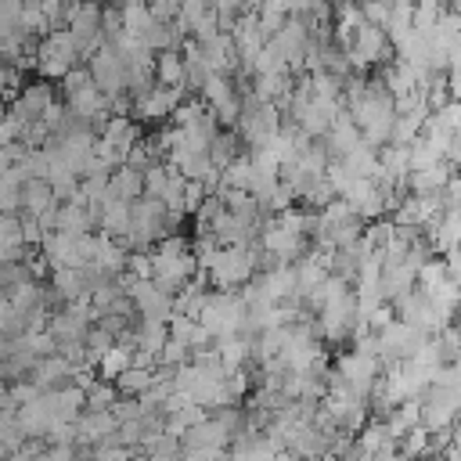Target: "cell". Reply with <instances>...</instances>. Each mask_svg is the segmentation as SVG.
Listing matches in <instances>:
<instances>
[{
    "mask_svg": "<svg viewBox=\"0 0 461 461\" xmlns=\"http://www.w3.org/2000/svg\"><path fill=\"white\" fill-rule=\"evenodd\" d=\"M191 346L184 342V339H176V335H169L166 342H162V349H158V364H169V367H180V364H187L191 360Z\"/></svg>",
    "mask_w": 461,
    "mask_h": 461,
    "instance_id": "4316f807",
    "label": "cell"
},
{
    "mask_svg": "<svg viewBox=\"0 0 461 461\" xmlns=\"http://www.w3.org/2000/svg\"><path fill=\"white\" fill-rule=\"evenodd\" d=\"M101 18H104V7L97 0H79L76 14L68 18V29L76 36V47H79V58H90L101 43H104V32H101Z\"/></svg>",
    "mask_w": 461,
    "mask_h": 461,
    "instance_id": "9c48e42d",
    "label": "cell"
},
{
    "mask_svg": "<svg viewBox=\"0 0 461 461\" xmlns=\"http://www.w3.org/2000/svg\"><path fill=\"white\" fill-rule=\"evenodd\" d=\"M245 313H249L245 295H241L238 288H234V292L220 288V292H209V295H205V303H202V310H198V321L220 339V335H238V331L245 328Z\"/></svg>",
    "mask_w": 461,
    "mask_h": 461,
    "instance_id": "7a4b0ae2",
    "label": "cell"
},
{
    "mask_svg": "<svg viewBox=\"0 0 461 461\" xmlns=\"http://www.w3.org/2000/svg\"><path fill=\"white\" fill-rule=\"evenodd\" d=\"M249 180H252V155H238L234 162L223 166V184L227 187H249Z\"/></svg>",
    "mask_w": 461,
    "mask_h": 461,
    "instance_id": "484cf974",
    "label": "cell"
},
{
    "mask_svg": "<svg viewBox=\"0 0 461 461\" xmlns=\"http://www.w3.org/2000/svg\"><path fill=\"white\" fill-rule=\"evenodd\" d=\"M259 259H263V245H259V238L249 241V245H220L216 263L209 267V285L234 292V288H241V285H249V281L256 277Z\"/></svg>",
    "mask_w": 461,
    "mask_h": 461,
    "instance_id": "6da1fadb",
    "label": "cell"
},
{
    "mask_svg": "<svg viewBox=\"0 0 461 461\" xmlns=\"http://www.w3.org/2000/svg\"><path fill=\"white\" fill-rule=\"evenodd\" d=\"M205 194H209V187L202 180H187V187H184V209L194 216V209L205 202Z\"/></svg>",
    "mask_w": 461,
    "mask_h": 461,
    "instance_id": "f1b7e54d",
    "label": "cell"
},
{
    "mask_svg": "<svg viewBox=\"0 0 461 461\" xmlns=\"http://www.w3.org/2000/svg\"><path fill=\"white\" fill-rule=\"evenodd\" d=\"M198 47H202V54H205V61H209L212 72H227V76H230V72L238 68V61H241L238 43H234V36H230L227 29H220V32L209 36V40H202Z\"/></svg>",
    "mask_w": 461,
    "mask_h": 461,
    "instance_id": "4fadbf2b",
    "label": "cell"
},
{
    "mask_svg": "<svg viewBox=\"0 0 461 461\" xmlns=\"http://www.w3.org/2000/svg\"><path fill=\"white\" fill-rule=\"evenodd\" d=\"M72 371H76V364L58 349V353L40 357V360L32 364L29 378H32L40 389H58V385H68V382H72Z\"/></svg>",
    "mask_w": 461,
    "mask_h": 461,
    "instance_id": "7c38bea8",
    "label": "cell"
},
{
    "mask_svg": "<svg viewBox=\"0 0 461 461\" xmlns=\"http://www.w3.org/2000/svg\"><path fill=\"white\" fill-rule=\"evenodd\" d=\"M108 191H112L115 198L133 202V198H140V194H144V173H140V169H133L130 162H119V166L112 169V176H108Z\"/></svg>",
    "mask_w": 461,
    "mask_h": 461,
    "instance_id": "2e32d148",
    "label": "cell"
},
{
    "mask_svg": "<svg viewBox=\"0 0 461 461\" xmlns=\"http://www.w3.org/2000/svg\"><path fill=\"white\" fill-rule=\"evenodd\" d=\"M126 256H130V249L119 241V238H112V234H94V256H90V267H97L101 274H122L126 270Z\"/></svg>",
    "mask_w": 461,
    "mask_h": 461,
    "instance_id": "9a60e30c",
    "label": "cell"
},
{
    "mask_svg": "<svg viewBox=\"0 0 461 461\" xmlns=\"http://www.w3.org/2000/svg\"><path fill=\"white\" fill-rule=\"evenodd\" d=\"M119 400V385L112 378H94V385L86 389V411H112V403Z\"/></svg>",
    "mask_w": 461,
    "mask_h": 461,
    "instance_id": "603a6c76",
    "label": "cell"
},
{
    "mask_svg": "<svg viewBox=\"0 0 461 461\" xmlns=\"http://www.w3.org/2000/svg\"><path fill=\"white\" fill-rule=\"evenodd\" d=\"M86 65H90L94 83H97L108 97L126 94V90H130V68H126V61L119 58V50H115L112 43H101V47L86 58Z\"/></svg>",
    "mask_w": 461,
    "mask_h": 461,
    "instance_id": "5b68a950",
    "label": "cell"
},
{
    "mask_svg": "<svg viewBox=\"0 0 461 461\" xmlns=\"http://www.w3.org/2000/svg\"><path fill=\"white\" fill-rule=\"evenodd\" d=\"M202 97L209 101V108L216 112L220 122L234 126L238 115H241V86H234V79L227 72H212L202 86Z\"/></svg>",
    "mask_w": 461,
    "mask_h": 461,
    "instance_id": "ba28073f",
    "label": "cell"
},
{
    "mask_svg": "<svg viewBox=\"0 0 461 461\" xmlns=\"http://www.w3.org/2000/svg\"><path fill=\"white\" fill-rule=\"evenodd\" d=\"M101 137H104V140L115 148L119 162H126L130 148L140 140V126H137V119H130V112H115V115H108V122H104Z\"/></svg>",
    "mask_w": 461,
    "mask_h": 461,
    "instance_id": "5bb4252c",
    "label": "cell"
},
{
    "mask_svg": "<svg viewBox=\"0 0 461 461\" xmlns=\"http://www.w3.org/2000/svg\"><path fill=\"white\" fill-rule=\"evenodd\" d=\"M7 349H11V335H7V331H0V357H4Z\"/></svg>",
    "mask_w": 461,
    "mask_h": 461,
    "instance_id": "1f68e13d",
    "label": "cell"
},
{
    "mask_svg": "<svg viewBox=\"0 0 461 461\" xmlns=\"http://www.w3.org/2000/svg\"><path fill=\"white\" fill-rule=\"evenodd\" d=\"M439 202H443V209H461V176L450 173V180L439 191Z\"/></svg>",
    "mask_w": 461,
    "mask_h": 461,
    "instance_id": "4dcf8cb0",
    "label": "cell"
},
{
    "mask_svg": "<svg viewBox=\"0 0 461 461\" xmlns=\"http://www.w3.org/2000/svg\"><path fill=\"white\" fill-rule=\"evenodd\" d=\"M360 11H364V18H367V22H375V25H385L393 7H389L385 0H360Z\"/></svg>",
    "mask_w": 461,
    "mask_h": 461,
    "instance_id": "f546056e",
    "label": "cell"
},
{
    "mask_svg": "<svg viewBox=\"0 0 461 461\" xmlns=\"http://www.w3.org/2000/svg\"><path fill=\"white\" fill-rule=\"evenodd\" d=\"M130 364H133V349H130V346H122V342H115V346H112V349H108V353L97 360V375L115 382V378H119V375H122Z\"/></svg>",
    "mask_w": 461,
    "mask_h": 461,
    "instance_id": "44dd1931",
    "label": "cell"
},
{
    "mask_svg": "<svg viewBox=\"0 0 461 461\" xmlns=\"http://www.w3.org/2000/svg\"><path fill=\"white\" fill-rule=\"evenodd\" d=\"M126 274H133V277H151V274H155L151 249H130V256H126Z\"/></svg>",
    "mask_w": 461,
    "mask_h": 461,
    "instance_id": "83f0119b",
    "label": "cell"
},
{
    "mask_svg": "<svg viewBox=\"0 0 461 461\" xmlns=\"http://www.w3.org/2000/svg\"><path fill=\"white\" fill-rule=\"evenodd\" d=\"M447 180H450V162L443 158V162H432L425 169H411L407 173V191H432V194H439Z\"/></svg>",
    "mask_w": 461,
    "mask_h": 461,
    "instance_id": "ac0fdd59",
    "label": "cell"
},
{
    "mask_svg": "<svg viewBox=\"0 0 461 461\" xmlns=\"http://www.w3.org/2000/svg\"><path fill=\"white\" fill-rule=\"evenodd\" d=\"M50 101H58V97H54V86H50V79L40 76V79H32V83L22 86V94L7 104V112H14L22 122H32V119L43 115V108H47Z\"/></svg>",
    "mask_w": 461,
    "mask_h": 461,
    "instance_id": "8fae6325",
    "label": "cell"
},
{
    "mask_svg": "<svg viewBox=\"0 0 461 461\" xmlns=\"http://www.w3.org/2000/svg\"><path fill=\"white\" fill-rule=\"evenodd\" d=\"M18 29H25V32H32V36H47V32H50V18L43 14L40 0H36V4H25V7H22Z\"/></svg>",
    "mask_w": 461,
    "mask_h": 461,
    "instance_id": "d4e9b609",
    "label": "cell"
},
{
    "mask_svg": "<svg viewBox=\"0 0 461 461\" xmlns=\"http://www.w3.org/2000/svg\"><path fill=\"white\" fill-rule=\"evenodd\" d=\"M339 371H342V378H346L360 396L371 400V393H375V385H378V378H382V357H378V353H364V349H349V353L339 357Z\"/></svg>",
    "mask_w": 461,
    "mask_h": 461,
    "instance_id": "52a82bcc",
    "label": "cell"
},
{
    "mask_svg": "<svg viewBox=\"0 0 461 461\" xmlns=\"http://www.w3.org/2000/svg\"><path fill=\"white\" fill-rule=\"evenodd\" d=\"M184 101V86H166V83H158V86H148L140 97H133V119L137 122H162V119H169L173 115V108Z\"/></svg>",
    "mask_w": 461,
    "mask_h": 461,
    "instance_id": "30bf717a",
    "label": "cell"
},
{
    "mask_svg": "<svg viewBox=\"0 0 461 461\" xmlns=\"http://www.w3.org/2000/svg\"><path fill=\"white\" fill-rule=\"evenodd\" d=\"M151 382H155V367H140V364H130V367L115 378L119 393H126V396H140Z\"/></svg>",
    "mask_w": 461,
    "mask_h": 461,
    "instance_id": "7402d4cb",
    "label": "cell"
},
{
    "mask_svg": "<svg viewBox=\"0 0 461 461\" xmlns=\"http://www.w3.org/2000/svg\"><path fill=\"white\" fill-rule=\"evenodd\" d=\"M346 54H349L353 72H364V68H371V65H378V61H385V58L393 54V40H389L385 25L364 22V25L353 32V43L346 47Z\"/></svg>",
    "mask_w": 461,
    "mask_h": 461,
    "instance_id": "277c9868",
    "label": "cell"
},
{
    "mask_svg": "<svg viewBox=\"0 0 461 461\" xmlns=\"http://www.w3.org/2000/svg\"><path fill=\"white\" fill-rule=\"evenodd\" d=\"M83 346H86V360L97 367V360L115 346V335H112L108 328H101V324H90L86 335H83Z\"/></svg>",
    "mask_w": 461,
    "mask_h": 461,
    "instance_id": "cb8c5ba5",
    "label": "cell"
},
{
    "mask_svg": "<svg viewBox=\"0 0 461 461\" xmlns=\"http://www.w3.org/2000/svg\"><path fill=\"white\" fill-rule=\"evenodd\" d=\"M155 79L166 86H184V50L180 47L155 50Z\"/></svg>",
    "mask_w": 461,
    "mask_h": 461,
    "instance_id": "e0dca14e",
    "label": "cell"
},
{
    "mask_svg": "<svg viewBox=\"0 0 461 461\" xmlns=\"http://www.w3.org/2000/svg\"><path fill=\"white\" fill-rule=\"evenodd\" d=\"M421 342H425V331L414 328V324L403 321V317H393L385 328H378V353H382V360H389V364L411 360Z\"/></svg>",
    "mask_w": 461,
    "mask_h": 461,
    "instance_id": "8992f818",
    "label": "cell"
},
{
    "mask_svg": "<svg viewBox=\"0 0 461 461\" xmlns=\"http://www.w3.org/2000/svg\"><path fill=\"white\" fill-rule=\"evenodd\" d=\"M238 140H241V133H234V130H216V137H212L209 148H205L209 158H212V166L223 169L227 162H234V158L241 155V144H238Z\"/></svg>",
    "mask_w": 461,
    "mask_h": 461,
    "instance_id": "ffe728a7",
    "label": "cell"
},
{
    "mask_svg": "<svg viewBox=\"0 0 461 461\" xmlns=\"http://www.w3.org/2000/svg\"><path fill=\"white\" fill-rule=\"evenodd\" d=\"M58 202V194H54V187H50V180L47 176H29L25 184H22V209L25 212H32V216H40L47 205H54Z\"/></svg>",
    "mask_w": 461,
    "mask_h": 461,
    "instance_id": "d6986e66",
    "label": "cell"
},
{
    "mask_svg": "<svg viewBox=\"0 0 461 461\" xmlns=\"http://www.w3.org/2000/svg\"><path fill=\"white\" fill-rule=\"evenodd\" d=\"M72 65H79V47H76V36L68 25H58L50 29L47 36H40V47H36V72L43 79H61Z\"/></svg>",
    "mask_w": 461,
    "mask_h": 461,
    "instance_id": "3957f363",
    "label": "cell"
}]
</instances>
